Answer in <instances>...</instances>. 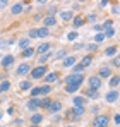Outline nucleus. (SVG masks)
Segmentation results:
<instances>
[{"mask_svg":"<svg viewBox=\"0 0 120 127\" xmlns=\"http://www.w3.org/2000/svg\"><path fill=\"white\" fill-rule=\"evenodd\" d=\"M84 83V76L82 74H70L65 81V86H74V88H81V84Z\"/></svg>","mask_w":120,"mask_h":127,"instance_id":"1","label":"nucleus"},{"mask_svg":"<svg viewBox=\"0 0 120 127\" xmlns=\"http://www.w3.org/2000/svg\"><path fill=\"white\" fill-rule=\"evenodd\" d=\"M110 124V117L101 113V115H96L94 120H93V127H108Z\"/></svg>","mask_w":120,"mask_h":127,"instance_id":"2","label":"nucleus"},{"mask_svg":"<svg viewBox=\"0 0 120 127\" xmlns=\"http://www.w3.org/2000/svg\"><path fill=\"white\" fill-rule=\"evenodd\" d=\"M29 74H31V77H33V79L45 77V74H46V65H38V67H34Z\"/></svg>","mask_w":120,"mask_h":127,"instance_id":"3","label":"nucleus"},{"mask_svg":"<svg viewBox=\"0 0 120 127\" xmlns=\"http://www.w3.org/2000/svg\"><path fill=\"white\" fill-rule=\"evenodd\" d=\"M89 86H91L89 89H94V91H98V89L101 88V79L98 77V76H91V77H89Z\"/></svg>","mask_w":120,"mask_h":127,"instance_id":"4","label":"nucleus"},{"mask_svg":"<svg viewBox=\"0 0 120 127\" xmlns=\"http://www.w3.org/2000/svg\"><path fill=\"white\" fill-rule=\"evenodd\" d=\"M105 100H106V103H115V101L119 100V91H117V89H112L110 93H106Z\"/></svg>","mask_w":120,"mask_h":127,"instance_id":"5","label":"nucleus"},{"mask_svg":"<svg viewBox=\"0 0 120 127\" xmlns=\"http://www.w3.org/2000/svg\"><path fill=\"white\" fill-rule=\"evenodd\" d=\"M59 79V72H50V74H45V81H46V84H52V83H55Z\"/></svg>","mask_w":120,"mask_h":127,"instance_id":"6","label":"nucleus"},{"mask_svg":"<svg viewBox=\"0 0 120 127\" xmlns=\"http://www.w3.org/2000/svg\"><path fill=\"white\" fill-rule=\"evenodd\" d=\"M28 72H31V67H29L28 64H21L19 67H17V76H24V74H28Z\"/></svg>","mask_w":120,"mask_h":127,"instance_id":"7","label":"nucleus"},{"mask_svg":"<svg viewBox=\"0 0 120 127\" xmlns=\"http://www.w3.org/2000/svg\"><path fill=\"white\" fill-rule=\"evenodd\" d=\"M43 24H45V28H46V29H48L50 26H55V24H57L55 16H46V17H45V21H43Z\"/></svg>","mask_w":120,"mask_h":127,"instance_id":"8","label":"nucleus"},{"mask_svg":"<svg viewBox=\"0 0 120 127\" xmlns=\"http://www.w3.org/2000/svg\"><path fill=\"white\" fill-rule=\"evenodd\" d=\"M60 108H62V103L60 101H52V105L48 106V112L50 113H57V112H60Z\"/></svg>","mask_w":120,"mask_h":127,"instance_id":"9","label":"nucleus"},{"mask_svg":"<svg viewBox=\"0 0 120 127\" xmlns=\"http://www.w3.org/2000/svg\"><path fill=\"white\" fill-rule=\"evenodd\" d=\"M112 76V69L110 67H101L100 69V72H98V77H110Z\"/></svg>","mask_w":120,"mask_h":127,"instance_id":"10","label":"nucleus"},{"mask_svg":"<svg viewBox=\"0 0 120 127\" xmlns=\"http://www.w3.org/2000/svg\"><path fill=\"white\" fill-rule=\"evenodd\" d=\"M28 108L29 110H36V108H40V100H36V98H31L29 101H28Z\"/></svg>","mask_w":120,"mask_h":127,"instance_id":"11","label":"nucleus"},{"mask_svg":"<svg viewBox=\"0 0 120 127\" xmlns=\"http://www.w3.org/2000/svg\"><path fill=\"white\" fill-rule=\"evenodd\" d=\"M12 62H14V57L12 55H7V57H3V60H2V67H10L12 65Z\"/></svg>","mask_w":120,"mask_h":127,"instance_id":"12","label":"nucleus"},{"mask_svg":"<svg viewBox=\"0 0 120 127\" xmlns=\"http://www.w3.org/2000/svg\"><path fill=\"white\" fill-rule=\"evenodd\" d=\"M74 62H76V57H65L62 65L63 67H74Z\"/></svg>","mask_w":120,"mask_h":127,"instance_id":"13","label":"nucleus"},{"mask_svg":"<svg viewBox=\"0 0 120 127\" xmlns=\"http://www.w3.org/2000/svg\"><path fill=\"white\" fill-rule=\"evenodd\" d=\"M36 52L41 53V55H43V53H48V52H50V43H43V45H40Z\"/></svg>","mask_w":120,"mask_h":127,"instance_id":"14","label":"nucleus"},{"mask_svg":"<svg viewBox=\"0 0 120 127\" xmlns=\"http://www.w3.org/2000/svg\"><path fill=\"white\" fill-rule=\"evenodd\" d=\"M22 9H24V5H22V3H14V5L10 7L12 14H21V12H22Z\"/></svg>","mask_w":120,"mask_h":127,"instance_id":"15","label":"nucleus"},{"mask_svg":"<svg viewBox=\"0 0 120 127\" xmlns=\"http://www.w3.org/2000/svg\"><path fill=\"white\" fill-rule=\"evenodd\" d=\"M10 89V83L7 81V79H3L2 83H0V93H5V91H9Z\"/></svg>","mask_w":120,"mask_h":127,"instance_id":"16","label":"nucleus"},{"mask_svg":"<svg viewBox=\"0 0 120 127\" xmlns=\"http://www.w3.org/2000/svg\"><path fill=\"white\" fill-rule=\"evenodd\" d=\"M41 120H43V117H41L40 113H34V115L31 117V124H33V126H38V124H41Z\"/></svg>","mask_w":120,"mask_h":127,"instance_id":"17","label":"nucleus"},{"mask_svg":"<svg viewBox=\"0 0 120 127\" xmlns=\"http://www.w3.org/2000/svg\"><path fill=\"white\" fill-rule=\"evenodd\" d=\"M84 17H82V16H77V17H74V22H72V26H74V28H79V26H82V24H84Z\"/></svg>","mask_w":120,"mask_h":127,"instance_id":"18","label":"nucleus"},{"mask_svg":"<svg viewBox=\"0 0 120 127\" xmlns=\"http://www.w3.org/2000/svg\"><path fill=\"white\" fill-rule=\"evenodd\" d=\"M67 120H70V122H76V120H79V117L72 112V108L70 110H67Z\"/></svg>","mask_w":120,"mask_h":127,"instance_id":"19","label":"nucleus"},{"mask_svg":"<svg viewBox=\"0 0 120 127\" xmlns=\"http://www.w3.org/2000/svg\"><path fill=\"white\" fill-rule=\"evenodd\" d=\"M84 103H86V98H84V96H74V105L84 106Z\"/></svg>","mask_w":120,"mask_h":127,"instance_id":"20","label":"nucleus"},{"mask_svg":"<svg viewBox=\"0 0 120 127\" xmlns=\"http://www.w3.org/2000/svg\"><path fill=\"white\" fill-rule=\"evenodd\" d=\"M33 55H34V50H33V48H24V50H22V57H24V59H29V57H33Z\"/></svg>","mask_w":120,"mask_h":127,"instance_id":"21","label":"nucleus"},{"mask_svg":"<svg viewBox=\"0 0 120 127\" xmlns=\"http://www.w3.org/2000/svg\"><path fill=\"white\" fill-rule=\"evenodd\" d=\"M91 62H93V55H86V57L82 59V62H81V65H82V67H88V65H89Z\"/></svg>","mask_w":120,"mask_h":127,"instance_id":"22","label":"nucleus"},{"mask_svg":"<svg viewBox=\"0 0 120 127\" xmlns=\"http://www.w3.org/2000/svg\"><path fill=\"white\" fill-rule=\"evenodd\" d=\"M50 91H52V88H50V84L40 86V95H45V96H46V95H48V93H50Z\"/></svg>","mask_w":120,"mask_h":127,"instance_id":"23","label":"nucleus"},{"mask_svg":"<svg viewBox=\"0 0 120 127\" xmlns=\"http://www.w3.org/2000/svg\"><path fill=\"white\" fill-rule=\"evenodd\" d=\"M50 34V31L46 29V28H41V29H38V38H46Z\"/></svg>","mask_w":120,"mask_h":127,"instance_id":"24","label":"nucleus"},{"mask_svg":"<svg viewBox=\"0 0 120 127\" xmlns=\"http://www.w3.org/2000/svg\"><path fill=\"white\" fill-rule=\"evenodd\" d=\"M84 95L89 96V98H98V91H94V89H86Z\"/></svg>","mask_w":120,"mask_h":127,"instance_id":"25","label":"nucleus"},{"mask_svg":"<svg viewBox=\"0 0 120 127\" xmlns=\"http://www.w3.org/2000/svg\"><path fill=\"white\" fill-rule=\"evenodd\" d=\"M72 112H74V113H76V115L81 119V115L84 113V106H77V105H76L74 108H72Z\"/></svg>","mask_w":120,"mask_h":127,"instance_id":"26","label":"nucleus"},{"mask_svg":"<svg viewBox=\"0 0 120 127\" xmlns=\"http://www.w3.org/2000/svg\"><path fill=\"white\" fill-rule=\"evenodd\" d=\"M19 46L24 50V48H29V38H22V40H19Z\"/></svg>","mask_w":120,"mask_h":127,"instance_id":"27","label":"nucleus"},{"mask_svg":"<svg viewBox=\"0 0 120 127\" xmlns=\"http://www.w3.org/2000/svg\"><path fill=\"white\" fill-rule=\"evenodd\" d=\"M52 105V100H48V98H43V100H40V106H43V108H46L48 110V106Z\"/></svg>","mask_w":120,"mask_h":127,"instance_id":"28","label":"nucleus"},{"mask_svg":"<svg viewBox=\"0 0 120 127\" xmlns=\"http://www.w3.org/2000/svg\"><path fill=\"white\" fill-rule=\"evenodd\" d=\"M103 36H105V38H112V36H115V29H113V28H108V29L105 31Z\"/></svg>","mask_w":120,"mask_h":127,"instance_id":"29","label":"nucleus"},{"mask_svg":"<svg viewBox=\"0 0 120 127\" xmlns=\"http://www.w3.org/2000/svg\"><path fill=\"white\" fill-rule=\"evenodd\" d=\"M82 70H84V67L81 64H74V74H82Z\"/></svg>","mask_w":120,"mask_h":127,"instance_id":"30","label":"nucleus"},{"mask_svg":"<svg viewBox=\"0 0 120 127\" xmlns=\"http://www.w3.org/2000/svg\"><path fill=\"white\" fill-rule=\"evenodd\" d=\"M110 86H112V88H117V86H119V76H113V77L110 79Z\"/></svg>","mask_w":120,"mask_h":127,"instance_id":"31","label":"nucleus"},{"mask_svg":"<svg viewBox=\"0 0 120 127\" xmlns=\"http://www.w3.org/2000/svg\"><path fill=\"white\" fill-rule=\"evenodd\" d=\"M60 16H62V19H63V21H69V19H72V12H69V10H67V12H62Z\"/></svg>","mask_w":120,"mask_h":127,"instance_id":"32","label":"nucleus"},{"mask_svg":"<svg viewBox=\"0 0 120 127\" xmlns=\"http://www.w3.org/2000/svg\"><path fill=\"white\" fill-rule=\"evenodd\" d=\"M105 53H106L108 57H110V55H115V53H117V46H110V48H106Z\"/></svg>","mask_w":120,"mask_h":127,"instance_id":"33","label":"nucleus"},{"mask_svg":"<svg viewBox=\"0 0 120 127\" xmlns=\"http://www.w3.org/2000/svg\"><path fill=\"white\" fill-rule=\"evenodd\" d=\"M31 96H33V98L40 96V86H36V88H33V89H31Z\"/></svg>","mask_w":120,"mask_h":127,"instance_id":"34","label":"nucleus"},{"mask_svg":"<svg viewBox=\"0 0 120 127\" xmlns=\"http://www.w3.org/2000/svg\"><path fill=\"white\" fill-rule=\"evenodd\" d=\"M50 57H52V53H50V52H48V53H43V55H41V57H40V62L43 64V62H45V60H48Z\"/></svg>","mask_w":120,"mask_h":127,"instance_id":"35","label":"nucleus"},{"mask_svg":"<svg viewBox=\"0 0 120 127\" xmlns=\"http://www.w3.org/2000/svg\"><path fill=\"white\" fill-rule=\"evenodd\" d=\"M29 88H31V83L29 81H22L21 83V89H29Z\"/></svg>","mask_w":120,"mask_h":127,"instance_id":"36","label":"nucleus"},{"mask_svg":"<svg viewBox=\"0 0 120 127\" xmlns=\"http://www.w3.org/2000/svg\"><path fill=\"white\" fill-rule=\"evenodd\" d=\"M77 89H79V88H74V86H65V91H67V93H76Z\"/></svg>","mask_w":120,"mask_h":127,"instance_id":"37","label":"nucleus"},{"mask_svg":"<svg viewBox=\"0 0 120 127\" xmlns=\"http://www.w3.org/2000/svg\"><path fill=\"white\" fill-rule=\"evenodd\" d=\"M55 12H57V7L53 5V7H48V16H55Z\"/></svg>","mask_w":120,"mask_h":127,"instance_id":"38","label":"nucleus"},{"mask_svg":"<svg viewBox=\"0 0 120 127\" xmlns=\"http://www.w3.org/2000/svg\"><path fill=\"white\" fill-rule=\"evenodd\" d=\"M29 38H38V29H31L29 31Z\"/></svg>","mask_w":120,"mask_h":127,"instance_id":"39","label":"nucleus"},{"mask_svg":"<svg viewBox=\"0 0 120 127\" xmlns=\"http://www.w3.org/2000/svg\"><path fill=\"white\" fill-rule=\"evenodd\" d=\"M103 40H105V36H103V34H96V36H94V41H96V43H101Z\"/></svg>","mask_w":120,"mask_h":127,"instance_id":"40","label":"nucleus"},{"mask_svg":"<svg viewBox=\"0 0 120 127\" xmlns=\"http://www.w3.org/2000/svg\"><path fill=\"white\" fill-rule=\"evenodd\" d=\"M76 38H77V33H76V31L69 33V40H76Z\"/></svg>","mask_w":120,"mask_h":127,"instance_id":"41","label":"nucleus"},{"mask_svg":"<svg viewBox=\"0 0 120 127\" xmlns=\"http://www.w3.org/2000/svg\"><path fill=\"white\" fill-rule=\"evenodd\" d=\"M88 50H89V52H93V50L96 52V43H91V45H88Z\"/></svg>","mask_w":120,"mask_h":127,"instance_id":"42","label":"nucleus"},{"mask_svg":"<svg viewBox=\"0 0 120 127\" xmlns=\"http://www.w3.org/2000/svg\"><path fill=\"white\" fill-rule=\"evenodd\" d=\"M63 55H65V50H60V52L55 55V57H53V59H60V57H63Z\"/></svg>","mask_w":120,"mask_h":127,"instance_id":"43","label":"nucleus"},{"mask_svg":"<svg viewBox=\"0 0 120 127\" xmlns=\"http://www.w3.org/2000/svg\"><path fill=\"white\" fill-rule=\"evenodd\" d=\"M101 28H106V29H108V28H112V21H106L103 26H101Z\"/></svg>","mask_w":120,"mask_h":127,"instance_id":"44","label":"nucleus"},{"mask_svg":"<svg viewBox=\"0 0 120 127\" xmlns=\"http://www.w3.org/2000/svg\"><path fill=\"white\" fill-rule=\"evenodd\" d=\"M3 7H7V2L5 0H0V9H3Z\"/></svg>","mask_w":120,"mask_h":127,"instance_id":"45","label":"nucleus"},{"mask_svg":"<svg viewBox=\"0 0 120 127\" xmlns=\"http://www.w3.org/2000/svg\"><path fill=\"white\" fill-rule=\"evenodd\" d=\"M113 65L119 67V65H120V59H113Z\"/></svg>","mask_w":120,"mask_h":127,"instance_id":"46","label":"nucleus"},{"mask_svg":"<svg viewBox=\"0 0 120 127\" xmlns=\"http://www.w3.org/2000/svg\"><path fill=\"white\" fill-rule=\"evenodd\" d=\"M88 21H91V22H94V21H96V16H89V17H88Z\"/></svg>","mask_w":120,"mask_h":127,"instance_id":"47","label":"nucleus"},{"mask_svg":"<svg viewBox=\"0 0 120 127\" xmlns=\"http://www.w3.org/2000/svg\"><path fill=\"white\" fill-rule=\"evenodd\" d=\"M0 119H2V112H0Z\"/></svg>","mask_w":120,"mask_h":127,"instance_id":"48","label":"nucleus"},{"mask_svg":"<svg viewBox=\"0 0 120 127\" xmlns=\"http://www.w3.org/2000/svg\"><path fill=\"white\" fill-rule=\"evenodd\" d=\"M31 127H38V126H31Z\"/></svg>","mask_w":120,"mask_h":127,"instance_id":"49","label":"nucleus"},{"mask_svg":"<svg viewBox=\"0 0 120 127\" xmlns=\"http://www.w3.org/2000/svg\"><path fill=\"white\" fill-rule=\"evenodd\" d=\"M67 127H72V126H67Z\"/></svg>","mask_w":120,"mask_h":127,"instance_id":"50","label":"nucleus"}]
</instances>
